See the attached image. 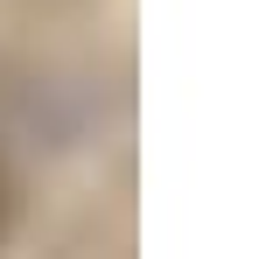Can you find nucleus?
I'll return each mask as SVG.
<instances>
[{
  "label": "nucleus",
  "mask_w": 259,
  "mask_h": 259,
  "mask_svg": "<svg viewBox=\"0 0 259 259\" xmlns=\"http://www.w3.org/2000/svg\"><path fill=\"white\" fill-rule=\"evenodd\" d=\"M0 224H7V182H0Z\"/></svg>",
  "instance_id": "1"
}]
</instances>
